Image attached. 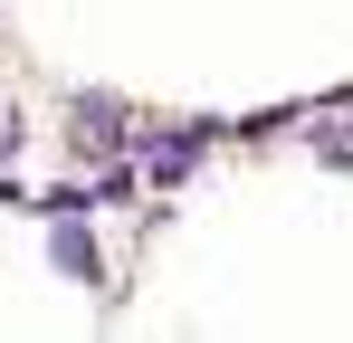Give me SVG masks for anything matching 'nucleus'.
Returning a JSON list of instances; mask_svg holds the SVG:
<instances>
[{
    "instance_id": "2",
    "label": "nucleus",
    "mask_w": 353,
    "mask_h": 343,
    "mask_svg": "<svg viewBox=\"0 0 353 343\" xmlns=\"http://www.w3.org/2000/svg\"><path fill=\"white\" fill-rule=\"evenodd\" d=\"M58 267L67 277H96V238L86 229H58Z\"/></svg>"
},
{
    "instance_id": "1",
    "label": "nucleus",
    "mask_w": 353,
    "mask_h": 343,
    "mask_svg": "<svg viewBox=\"0 0 353 343\" xmlns=\"http://www.w3.org/2000/svg\"><path fill=\"white\" fill-rule=\"evenodd\" d=\"M77 143H124V105L115 96H77Z\"/></svg>"
},
{
    "instance_id": "3",
    "label": "nucleus",
    "mask_w": 353,
    "mask_h": 343,
    "mask_svg": "<svg viewBox=\"0 0 353 343\" xmlns=\"http://www.w3.org/2000/svg\"><path fill=\"white\" fill-rule=\"evenodd\" d=\"M315 153H325V163H353V124H325V134H315Z\"/></svg>"
}]
</instances>
